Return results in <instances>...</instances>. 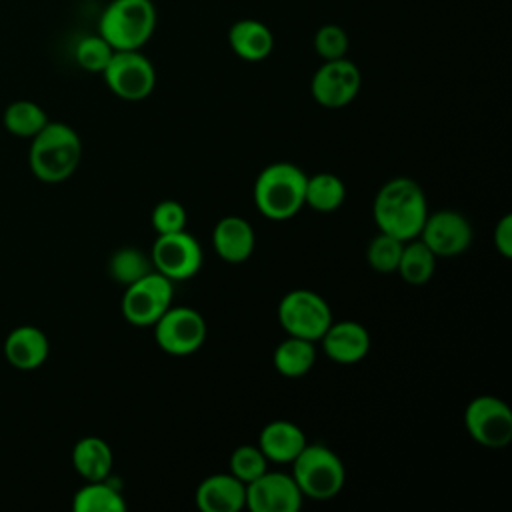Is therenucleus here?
Instances as JSON below:
<instances>
[{
  "mask_svg": "<svg viewBox=\"0 0 512 512\" xmlns=\"http://www.w3.org/2000/svg\"><path fill=\"white\" fill-rule=\"evenodd\" d=\"M102 76L110 92L128 102L148 98L156 84L154 66L140 50H114Z\"/></svg>",
  "mask_w": 512,
  "mask_h": 512,
  "instance_id": "6e6552de",
  "label": "nucleus"
},
{
  "mask_svg": "<svg viewBox=\"0 0 512 512\" xmlns=\"http://www.w3.org/2000/svg\"><path fill=\"white\" fill-rule=\"evenodd\" d=\"M266 464L268 458L262 454L258 444H240L230 454V474L244 484L264 474L268 470Z\"/></svg>",
  "mask_w": 512,
  "mask_h": 512,
  "instance_id": "c756f323",
  "label": "nucleus"
},
{
  "mask_svg": "<svg viewBox=\"0 0 512 512\" xmlns=\"http://www.w3.org/2000/svg\"><path fill=\"white\" fill-rule=\"evenodd\" d=\"M434 270H436L434 252L418 236L412 240H406L402 246L398 268H396L402 280L408 284L420 286L434 276Z\"/></svg>",
  "mask_w": 512,
  "mask_h": 512,
  "instance_id": "393cba45",
  "label": "nucleus"
},
{
  "mask_svg": "<svg viewBox=\"0 0 512 512\" xmlns=\"http://www.w3.org/2000/svg\"><path fill=\"white\" fill-rule=\"evenodd\" d=\"M206 334V320L188 306H170L154 324L156 344L170 356L194 354L204 344Z\"/></svg>",
  "mask_w": 512,
  "mask_h": 512,
  "instance_id": "1a4fd4ad",
  "label": "nucleus"
},
{
  "mask_svg": "<svg viewBox=\"0 0 512 512\" xmlns=\"http://www.w3.org/2000/svg\"><path fill=\"white\" fill-rule=\"evenodd\" d=\"M2 350L10 366H14L16 370L28 372V370L40 368L46 362L50 352V342H48V336L38 326L22 324L8 332Z\"/></svg>",
  "mask_w": 512,
  "mask_h": 512,
  "instance_id": "dca6fc26",
  "label": "nucleus"
},
{
  "mask_svg": "<svg viewBox=\"0 0 512 512\" xmlns=\"http://www.w3.org/2000/svg\"><path fill=\"white\" fill-rule=\"evenodd\" d=\"M494 246L504 258H512V214H504L494 228Z\"/></svg>",
  "mask_w": 512,
  "mask_h": 512,
  "instance_id": "473e14b6",
  "label": "nucleus"
},
{
  "mask_svg": "<svg viewBox=\"0 0 512 512\" xmlns=\"http://www.w3.org/2000/svg\"><path fill=\"white\" fill-rule=\"evenodd\" d=\"M112 54H114V48L98 32L82 36L74 46V60L86 72L102 74Z\"/></svg>",
  "mask_w": 512,
  "mask_h": 512,
  "instance_id": "cd10ccee",
  "label": "nucleus"
},
{
  "mask_svg": "<svg viewBox=\"0 0 512 512\" xmlns=\"http://www.w3.org/2000/svg\"><path fill=\"white\" fill-rule=\"evenodd\" d=\"M332 320L328 302L308 288L290 290L278 304V322L290 336L318 342Z\"/></svg>",
  "mask_w": 512,
  "mask_h": 512,
  "instance_id": "423d86ee",
  "label": "nucleus"
},
{
  "mask_svg": "<svg viewBox=\"0 0 512 512\" xmlns=\"http://www.w3.org/2000/svg\"><path fill=\"white\" fill-rule=\"evenodd\" d=\"M156 28L152 0H112L98 18V34L114 50H140Z\"/></svg>",
  "mask_w": 512,
  "mask_h": 512,
  "instance_id": "20e7f679",
  "label": "nucleus"
},
{
  "mask_svg": "<svg viewBox=\"0 0 512 512\" xmlns=\"http://www.w3.org/2000/svg\"><path fill=\"white\" fill-rule=\"evenodd\" d=\"M302 498L292 474L266 470L246 484V508L252 512H298Z\"/></svg>",
  "mask_w": 512,
  "mask_h": 512,
  "instance_id": "4468645a",
  "label": "nucleus"
},
{
  "mask_svg": "<svg viewBox=\"0 0 512 512\" xmlns=\"http://www.w3.org/2000/svg\"><path fill=\"white\" fill-rule=\"evenodd\" d=\"M212 246L216 254L230 264L248 260L256 246L252 224L242 216H224L212 230Z\"/></svg>",
  "mask_w": 512,
  "mask_h": 512,
  "instance_id": "f3484780",
  "label": "nucleus"
},
{
  "mask_svg": "<svg viewBox=\"0 0 512 512\" xmlns=\"http://www.w3.org/2000/svg\"><path fill=\"white\" fill-rule=\"evenodd\" d=\"M228 44L238 58L246 62H260L272 54L274 34L264 22L256 18H242L230 26Z\"/></svg>",
  "mask_w": 512,
  "mask_h": 512,
  "instance_id": "6ab92c4d",
  "label": "nucleus"
},
{
  "mask_svg": "<svg viewBox=\"0 0 512 512\" xmlns=\"http://www.w3.org/2000/svg\"><path fill=\"white\" fill-rule=\"evenodd\" d=\"M346 198L344 182L332 172H318L306 176V190H304V206L328 214L342 206Z\"/></svg>",
  "mask_w": 512,
  "mask_h": 512,
  "instance_id": "b1692460",
  "label": "nucleus"
},
{
  "mask_svg": "<svg viewBox=\"0 0 512 512\" xmlns=\"http://www.w3.org/2000/svg\"><path fill=\"white\" fill-rule=\"evenodd\" d=\"M464 426L480 446L504 448L512 440V410L504 400L482 394L468 402Z\"/></svg>",
  "mask_w": 512,
  "mask_h": 512,
  "instance_id": "9d476101",
  "label": "nucleus"
},
{
  "mask_svg": "<svg viewBox=\"0 0 512 512\" xmlns=\"http://www.w3.org/2000/svg\"><path fill=\"white\" fill-rule=\"evenodd\" d=\"M2 124L14 136L32 138L48 124V116L44 108L32 100H14L6 106Z\"/></svg>",
  "mask_w": 512,
  "mask_h": 512,
  "instance_id": "a878e982",
  "label": "nucleus"
},
{
  "mask_svg": "<svg viewBox=\"0 0 512 512\" xmlns=\"http://www.w3.org/2000/svg\"><path fill=\"white\" fill-rule=\"evenodd\" d=\"M196 506L202 512H238L246 508V484L230 472L210 474L196 488Z\"/></svg>",
  "mask_w": 512,
  "mask_h": 512,
  "instance_id": "a211bd4d",
  "label": "nucleus"
},
{
  "mask_svg": "<svg viewBox=\"0 0 512 512\" xmlns=\"http://www.w3.org/2000/svg\"><path fill=\"white\" fill-rule=\"evenodd\" d=\"M108 272L118 284L128 286V284L144 278L146 274L154 272V266H152L150 254H146L134 246H124L110 256Z\"/></svg>",
  "mask_w": 512,
  "mask_h": 512,
  "instance_id": "bb28decb",
  "label": "nucleus"
},
{
  "mask_svg": "<svg viewBox=\"0 0 512 512\" xmlns=\"http://www.w3.org/2000/svg\"><path fill=\"white\" fill-rule=\"evenodd\" d=\"M152 228L156 234H170L178 230H186V210L176 200H162L152 210Z\"/></svg>",
  "mask_w": 512,
  "mask_h": 512,
  "instance_id": "2f4dec72",
  "label": "nucleus"
},
{
  "mask_svg": "<svg viewBox=\"0 0 512 512\" xmlns=\"http://www.w3.org/2000/svg\"><path fill=\"white\" fill-rule=\"evenodd\" d=\"M274 368L286 378H300L308 374L316 362V348L312 340L286 336L272 354Z\"/></svg>",
  "mask_w": 512,
  "mask_h": 512,
  "instance_id": "4be33fe9",
  "label": "nucleus"
},
{
  "mask_svg": "<svg viewBox=\"0 0 512 512\" xmlns=\"http://www.w3.org/2000/svg\"><path fill=\"white\" fill-rule=\"evenodd\" d=\"M402 246H404L402 240H398L386 232H378L366 248V260L380 274L396 272L398 260L402 254Z\"/></svg>",
  "mask_w": 512,
  "mask_h": 512,
  "instance_id": "c85d7f7f",
  "label": "nucleus"
},
{
  "mask_svg": "<svg viewBox=\"0 0 512 512\" xmlns=\"http://www.w3.org/2000/svg\"><path fill=\"white\" fill-rule=\"evenodd\" d=\"M292 478L302 496L310 500H332L340 494L346 470L340 456L324 444H308L290 462Z\"/></svg>",
  "mask_w": 512,
  "mask_h": 512,
  "instance_id": "39448f33",
  "label": "nucleus"
},
{
  "mask_svg": "<svg viewBox=\"0 0 512 512\" xmlns=\"http://www.w3.org/2000/svg\"><path fill=\"white\" fill-rule=\"evenodd\" d=\"M360 84L362 74L358 66L344 56L338 60H324L312 76L310 92L320 106L342 108L358 96Z\"/></svg>",
  "mask_w": 512,
  "mask_h": 512,
  "instance_id": "f8f14e48",
  "label": "nucleus"
},
{
  "mask_svg": "<svg viewBox=\"0 0 512 512\" xmlns=\"http://www.w3.org/2000/svg\"><path fill=\"white\" fill-rule=\"evenodd\" d=\"M306 172L292 162L266 166L254 182V202L262 216L288 220L304 208Z\"/></svg>",
  "mask_w": 512,
  "mask_h": 512,
  "instance_id": "7ed1b4c3",
  "label": "nucleus"
},
{
  "mask_svg": "<svg viewBox=\"0 0 512 512\" xmlns=\"http://www.w3.org/2000/svg\"><path fill=\"white\" fill-rule=\"evenodd\" d=\"M306 446L304 430L288 420H272L268 422L260 436H258V448L262 454L272 462H292L300 450Z\"/></svg>",
  "mask_w": 512,
  "mask_h": 512,
  "instance_id": "aec40b11",
  "label": "nucleus"
},
{
  "mask_svg": "<svg viewBox=\"0 0 512 512\" xmlns=\"http://www.w3.org/2000/svg\"><path fill=\"white\" fill-rule=\"evenodd\" d=\"M314 50L322 60H338L348 52V34L338 24H324L314 34Z\"/></svg>",
  "mask_w": 512,
  "mask_h": 512,
  "instance_id": "7c9ffc66",
  "label": "nucleus"
},
{
  "mask_svg": "<svg viewBox=\"0 0 512 512\" xmlns=\"http://www.w3.org/2000/svg\"><path fill=\"white\" fill-rule=\"evenodd\" d=\"M174 282L160 272H150L144 278L126 286L122 294V316L132 326H154L156 320L172 306Z\"/></svg>",
  "mask_w": 512,
  "mask_h": 512,
  "instance_id": "0eeeda50",
  "label": "nucleus"
},
{
  "mask_svg": "<svg viewBox=\"0 0 512 512\" xmlns=\"http://www.w3.org/2000/svg\"><path fill=\"white\" fill-rule=\"evenodd\" d=\"M324 354L338 364H354L370 352V332L354 320L330 322L320 338Z\"/></svg>",
  "mask_w": 512,
  "mask_h": 512,
  "instance_id": "2eb2a0df",
  "label": "nucleus"
},
{
  "mask_svg": "<svg viewBox=\"0 0 512 512\" xmlns=\"http://www.w3.org/2000/svg\"><path fill=\"white\" fill-rule=\"evenodd\" d=\"M418 238L434 252L436 258L462 254L472 242V226L468 218L456 210L428 212Z\"/></svg>",
  "mask_w": 512,
  "mask_h": 512,
  "instance_id": "ddd939ff",
  "label": "nucleus"
},
{
  "mask_svg": "<svg viewBox=\"0 0 512 512\" xmlns=\"http://www.w3.org/2000/svg\"><path fill=\"white\" fill-rule=\"evenodd\" d=\"M112 464V448L98 436H84L72 448V466L84 480H106Z\"/></svg>",
  "mask_w": 512,
  "mask_h": 512,
  "instance_id": "412c9836",
  "label": "nucleus"
},
{
  "mask_svg": "<svg viewBox=\"0 0 512 512\" xmlns=\"http://www.w3.org/2000/svg\"><path fill=\"white\" fill-rule=\"evenodd\" d=\"M150 260L156 272L172 282H182L198 274L202 266V246L186 230L158 234L150 250Z\"/></svg>",
  "mask_w": 512,
  "mask_h": 512,
  "instance_id": "9b49d317",
  "label": "nucleus"
},
{
  "mask_svg": "<svg viewBox=\"0 0 512 512\" xmlns=\"http://www.w3.org/2000/svg\"><path fill=\"white\" fill-rule=\"evenodd\" d=\"M74 512H124L126 500L116 486L106 480H86L72 498Z\"/></svg>",
  "mask_w": 512,
  "mask_h": 512,
  "instance_id": "5701e85b",
  "label": "nucleus"
},
{
  "mask_svg": "<svg viewBox=\"0 0 512 512\" xmlns=\"http://www.w3.org/2000/svg\"><path fill=\"white\" fill-rule=\"evenodd\" d=\"M28 164L32 174L46 184L68 180L82 160V140L64 122H50L30 138Z\"/></svg>",
  "mask_w": 512,
  "mask_h": 512,
  "instance_id": "f03ea898",
  "label": "nucleus"
},
{
  "mask_svg": "<svg viewBox=\"0 0 512 512\" xmlns=\"http://www.w3.org/2000/svg\"><path fill=\"white\" fill-rule=\"evenodd\" d=\"M378 232H386L402 242L420 234L428 216V204L420 184L408 176H396L382 184L372 204Z\"/></svg>",
  "mask_w": 512,
  "mask_h": 512,
  "instance_id": "f257e3e1",
  "label": "nucleus"
}]
</instances>
